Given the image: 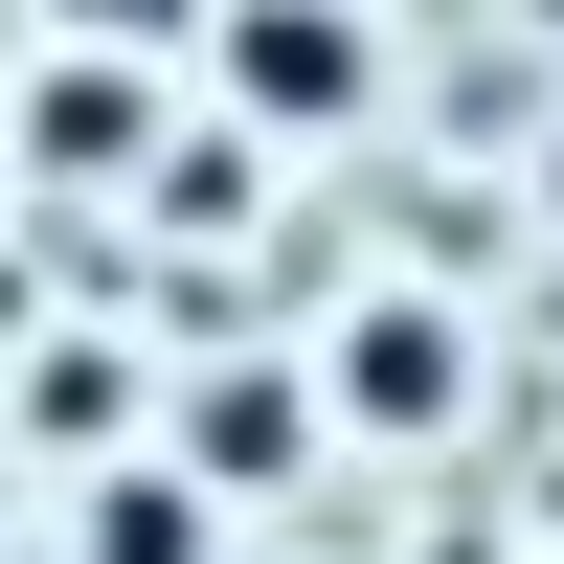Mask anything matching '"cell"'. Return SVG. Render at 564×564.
Segmentation results:
<instances>
[{
  "instance_id": "cell-1",
  "label": "cell",
  "mask_w": 564,
  "mask_h": 564,
  "mask_svg": "<svg viewBox=\"0 0 564 564\" xmlns=\"http://www.w3.org/2000/svg\"><path fill=\"white\" fill-rule=\"evenodd\" d=\"M226 113H249V135H339L361 113V90H384V45H361V0H226Z\"/></svg>"
},
{
  "instance_id": "cell-2",
  "label": "cell",
  "mask_w": 564,
  "mask_h": 564,
  "mask_svg": "<svg viewBox=\"0 0 564 564\" xmlns=\"http://www.w3.org/2000/svg\"><path fill=\"white\" fill-rule=\"evenodd\" d=\"M452 384H475V339H452V316H361V339H339V406H361V430H452Z\"/></svg>"
},
{
  "instance_id": "cell-3",
  "label": "cell",
  "mask_w": 564,
  "mask_h": 564,
  "mask_svg": "<svg viewBox=\"0 0 564 564\" xmlns=\"http://www.w3.org/2000/svg\"><path fill=\"white\" fill-rule=\"evenodd\" d=\"M135 135H159V90H135L113 45H90V68H45V113H23V159H135Z\"/></svg>"
},
{
  "instance_id": "cell-4",
  "label": "cell",
  "mask_w": 564,
  "mask_h": 564,
  "mask_svg": "<svg viewBox=\"0 0 564 564\" xmlns=\"http://www.w3.org/2000/svg\"><path fill=\"white\" fill-rule=\"evenodd\" d=\"M181 475H204V497L294 475V384H271V361H249V384H204V430H181Z\"/></svg>"
},
{
  "instance_id": "cell-5",
  "label": "cell",
  "mask_w": 564,
  "mask_h": 564,
  "mask_svg": "<svg viewBox=\"0 0 564 564\" xmlns=\"http://www.w3.org/2000/svg\"><path fill=\"white\" fill-rule=\"evenodd\" d=\"M204 542H226V520H204V475H113L68 564H204Z\"/></svg>"
},
{
  "instance_id": "cell-6",
  "label": "cell",
  "mask_w": 564,
  "mask_h": 564,
  "mask_svg": "<svg viewBox=\"0 0 564 564\" xmlns=\"http://www.w3.org/2000/svg\"><path fill=\"white\" fill-rule=\"evenodd\" d=\"M68 23H90V45H181V0H68Z\"/></svg>"
}]
</instances>
